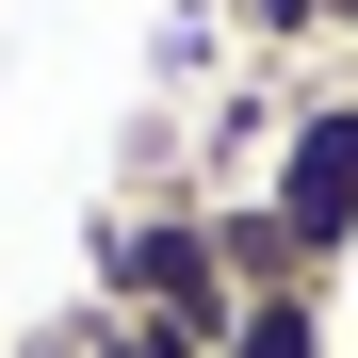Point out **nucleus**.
Instances as JSON below:
<instances>
[{
    "label": "nucleus",
    "mask_w": 358,
    "mask_h": 358,
    "mask_svg": "<svg viewBox=\"0 0 358 358\" xmlns=\"http://www.w3.org/2000/svg\"><path fill=\"white\" fill-rule=\"evenodd\" d=\"M82 261H98V310H179V326H212V342H228V310H245V293H228V261H212V196H196V179L114 196Z\"/></svg>",
    "instance_id": "1"
},
{
    "label": "nucleus",
    "mask_w": 358,
    "mask_h": 358,
    "mask_svg": "<svg viewBox=\"0 0 358 358\" xmlns=\"http://www.w3.org/2000/svg\"><path fill=\"white\" fill-rule=\"evenodd\" d=\"M261 196L293 212V245H310L326 277L358 261V82H342V98H293V114H277V147H261Z\"/></svg>",
    "instance_id": "2"
},
{
    "label": "nucleus",
    "mask_w": 358,
    "mask_h": 358,
    "mask_svg": "<svg viewBox=\"0 0 358 358\" xmlns=\"http://www.w3.org/2000/svg\"><path fill=\"white\" fill-rule=\"evenodd\" d=\"M212 261H228V293H342L310 245H293V212L261 196V179H228V196H212Z\"/></svg>",
    "instance_id": "3"
},
{
    "label": "nucleus",
    "mask_w": 358,
    "mask_h": 358,
    "mask_svg": "<svg viewBox=\"0 0 358 358\" xmlns=\"http://www.w3.org/2000/svg\"><path fill=\"white\" fill-rule=\"evenodd\" d=\"M326 310H342V293H245L212 358H326Z\"/></svg>",
    "instance_id": "4"
},
{
    "label": "nucleus",
    "mask_w": 358,
    "mask_h": 358,
    "mask_svg": "<svg viewBox=\"0 0 358 358\" xmlns=\"http://www.w3.org/2000/svg\"><path fill=\"white\" fill-rule=\"evenodd\" d=\"M212 17L245 33V49H277V66H293V49H326V33H358V0H212Z\"/></svg>",
    "instance_id": "5"
},
{
    "label": "nucleus",
    "mask_w": 358,
    "mask_h": 358,
    "mask_svg": "<svg viewBox=\"0 0 358 358\" xmlns=\"http://www.w3.org/2000/svg\"><path fill=\"white\" fill-rule=\"evenodd\" d=\"M82 358H212V326H179V310H98V293H82Z\"/></svg>",
    "instance_id": "6"
},
{
    "label": "nucleus",
    "mask_w": 358,
    "mask_h": 358,
    "mask_svg": "<svg viewBox=\"0 0 358 358\" xmlns=\"http://www.w3.org/2000/svg\"><path fill=\"white\" fill-rule=\"evenodd\" d=\"M17 358H82V310H66V326H33V342H17Z\"/></svg>",
    "instance_id": "7"
}]
</instances>
